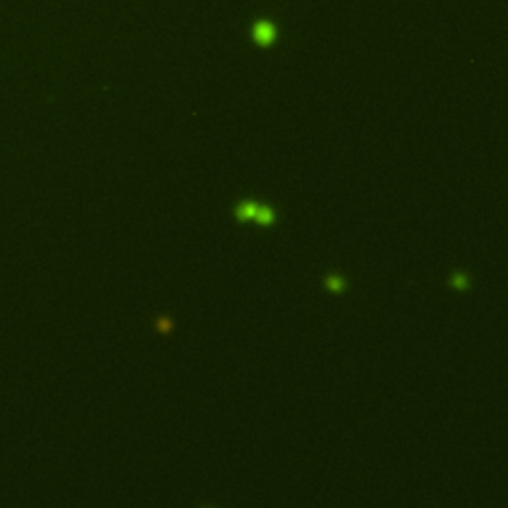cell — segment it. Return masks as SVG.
Masks as SVG:
<instances>
[{
    "mask_svg": "<svg viewBox=\"0 0 508 508\" xmlns=\"http://www.w3.org/2000/svg\"><path fill=\"white\" fill-rule=\"evenodd\" d=\"M254 38L260 42V44H270L274 40V26L272 24H258L254 28Z\"/></svg>",
    "mask_w": 508,
    "mask_h": 508,
    "instance_id": "1",
    "label": "cell"
},
{
    "mask_svg": "<svg viewBox=\"0 0 508 508\" xmlns=\"http://www.w3.org/2000/svg\"><path fill=\"white\" fill-rule=\"evenodd\" d=\"M451 284L455 286V288H459V290H464V288L468 286V280H466V276H464V274L457 272V274L451 278Z\"/></svg>",
    "mask_w": 508,
    "mask_h": 508,
    "instance_id": "6",
    "label": "cell"
},
{
    "mask_svg": "<svg viewBox=\"0 0 508 508\" xmlns=\"http://www.w3.org/2000/svg\"><path fill=\"white\" fill-rule=\"evenodd\" d=\"M326 286H328V290H331V292H342L345 284H344V280H342L340 276L329 274L328 278H326Z\"/></svg>",
    "mask_w": 508,
    "mask_h": 508,
    "instance_id": "4",
    "label": "cell"
},
{
    "mask_svg": "<svg viewBox=\"0 0 508 508\" xmlns=\"http://www.w3.org/2000/svg\"><path fill=\"white\" fill-rule=\"evenodd\" d=\"M254 219H256L260 224H272L274 223V210L270 209V207H262V205H258Z\"/></svg>",
    "mask_w": 508,
    "mask_h": 508,
    "instance_id": "3",
    "label": "cell"
},
{
    "mask_svg": "<svg viewBox=\"0 0 508 508\" xmlns=\"http://www.w3.org/2000/svg\"><path fill=\"white\" fill-rule=\"evenodd\" d=\"M155 328L159 329L161 334H167V331H171V328H173V322H171L169 316H159L157 322H155Z\"/></svg>",
    "mask_w": 508,
    "mask_h": 508,
    "instance_id": "5",
    "label": "cell"
},
{
    "mask_svg": "<svg viewBox=\"0 0 508 508\" xmlns=\"http://www.w3.org/2000/svg\"><path fill=\"white\" fill-rule=\"evenodd\" d=\"M256 209H258V205L252 203V201H244V203H240L237 210H235V214L239 217L240 221H250L254 219V214H256Z\"/></svg>",
    "mask_w": 508,
    "mask_h": 508,
    "instance_id": "2",
    "label": "cell"
}]
</instances>
